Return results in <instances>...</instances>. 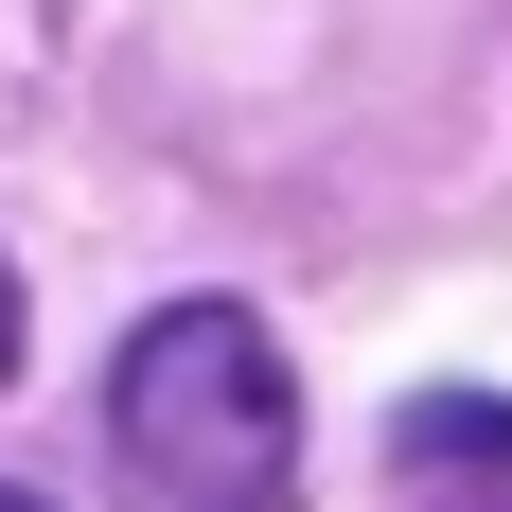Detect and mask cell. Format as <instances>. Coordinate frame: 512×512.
I'll use <instances>...</instances> for the list:
<instances>
[{"mask_svg": "<svg viewBox=\"0 0 512 512\" xmlns=\"http://www.w3.org/2000/svg\"><path fill=\"white\" fill-rule=\"evenodd\" d=\"M106 442L159 512H301V371L248 301H159L106 371Z\"/></svg>", "mask_w": 512, "mask_h": 512, "instance_id": "1", "label": "cell"}, {"mask_svg": "<svg viewBox=\"0 0 512 512\" xmlns=\"http://www.w3.org/2000/svg\"><path fill=\"white\" fill-rule=\"evenodd\" d=\"M389 442H407V477H477V495L512 512V407H495V389H424Z\"/></svg>", "mask_w": 512, "mask_h": 512, "instance_id": "2", "label": "cell"}, {"mask_svg": "<svg viewBox=\"0 0 512 512\" xmlns=\"http://www.w3.org/2000/svg\"><path fill=\"white\" fill-rule=\"evenodd\" d=\"M0 371H18V265H0Z\"/></svg>", "mask_w": 512, "mask_h": 512, "instance_id": "3", "label": "cell"}, {"mask_svg": "<svg viewBox=\"0 0 512 512\" xmlns=\"http://www.w3.org/2000/svg\"><path fill=\"white\" fill-rule=\"evenodd\" d=\"M0 512H53V495H0Z\"/></svg>", "mask_w": 512, "mask_h": 512, "instance_id": "4", "label": "cell"}]
</instances>
